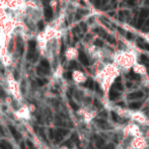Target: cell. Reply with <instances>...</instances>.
<instances>
[{"mask_svg": "<svg viewBox=\"0 0 149 149\" xmlns=\"http://www.w3.org/2000/svg\"><path fill=\"white\" fill-rule=\"evenodd\" d=\"M36 46H37V42L35 40H31L29 42V48H30V51L35 52L36 51Z\"/></svg>", "mask_w": 149, "mask_h": 149, "instance_id": "7c38bea8", "label": "cell"}, {"mask_svg": "<svg viewBox=\"0 0 149 149\" xmlns=\"http://www.w3.org/2000/svg\"><path fill=\"white\" fill-rule=\"evenodd\" d=\"M112 111H114L119 117L121 118H129L130 117V113L132 110H128V109H124L121 107H113Z\"/></svg>", "mask_w": 149, "mask_h": 149, "instance_id": "52a82bcc", "label": "cell"}, {"mask_svg": "<svg viewBox=\"0 0 149 149\" xmlns=\"http://www.w3.org/2000/svg\"><path fill=\"white\" fill-rule=\"evenodd\" d=\"M44 14H45L46 19L50 20L53 17V9H52L51 7H49V6H47V7L45 8V10H44Z\"/></svg>", "mask_w": 149, "mask_h": 149, "instance_id": "30bf717a", "label": "cell"}, {"mask_svg": "<svg viewBox=\"0 0 149 149\" xmlns=\"http://www.w3.org/2000/svg\"><path fill=\"white\" fill-rule=\"evenodd\" d=\"M132 70L135 74H138L140 76H145L147 75V68L144 64H141L139 62H136L135 64L132 66Z\"/></svg>", "mask_w": 149, "mask_h": 149, "instance_id": "8992f818", "label": "cell"}, {"mask_svg": "<svg viewBox=\"0 0 149 149\" xmlns=\"http://www.w3.org/2000/svg\"><path fill=\"white\" fill-rule=\"evenodd\" d=\"M71 77H72V78L74 79L77 83H83V82L86 81V76L84 75V73L81 72V71H79V70L73 71Z\"/></svg>", "mask_w": 149, "mask_h": 149, "instance_id": "ba28073f", "label": "cell"}, {"mask_svg": "<svg viewBox=\"0 0 149 149\" xmlns=\"http://www.w3.org/2000/svg\"><path fill=\"white\" fill-rule=\"evenodd\" d=\"M37 72H38V74H47L48 69H45V68H43L42 66H40V67H38V68H37Z\"/></svg>", "mask_w": 149, "mask_h": 149, "instance_id": "4fadbf2b", "label": "cell"}, {"mask_svg": "<svg viewBox=\"0 0 149 149\" xmlns=\"http://www.w3.org/2000/svg\"><path fill=\"white\" fill-rule=\"evenodd\" d=\"M147 117H148V118H149V112H148V115H147Z\"/></svg>", "mask_w": 149, "mask_h": 149, "instance_id": "7402d4cb", "label": "cell"}, {"mask_svg": "<svg viewBox=\"0 0 149 149\" xmlns=\"http://www.w3.org/2000/svg\"><path fill=\"white\" fill-rule=\"evenodd\" d=\"M37 81H38V84H39L40 86H43V85L47 82V80H42V79H40V78H38Z\"/></svg>", "mask_w": 149, "mask_h": 149, "instance_id": "2e32d148", "label": "cell"}, {"mask_svg": "<svg viewBox=\"0 0 149 149\" xmlns=\"http://www.w3.org/2000/svg\"><path fill=\"white\" fill-rule=\"evenodd\" d=\"M115 80H116V77H113V76H106L102 81L100 82V88L104 91V96L108 97V94H109V91H110L111 87L112 85L114 84Z\"/></svg>", "mask_w": 149, "mask_h": 149, "instance_id": "277c9868", "label": "cell"}, {"mask_svg": "<svg viewBox=\"0 0 149 149\" xmlns=\"http://www.w3.org/2000/svg\"><path fill=\"white\" fill-rule=\"evenodd\" d=\"M12 49H13V41H10L9 47H8V51H9V52H12Z\"/></svg>", "mask_w": 149, "mask_h": 149, "instance_id": "ac0fdd59", "label": "cell"}, {"mask_svg": "<svg viewBox=\"0 0 149 149\" xmlns=\"http://www.w3.org/2000/svg\"><path fill=\"white\" fill-rule=\"evenodd\" d=\"M96 116V111L95 110H92V111H85L84 115H83V118H84V121L86 123H89L91 122L92 120L95 118Z\"/></svg>", "mask_w": 149, "mask_h": 149, "instance_id": "9c48e42d", "label": "cell"}, {"mask_svg": "<svg viewBox=\"0 0 149 149\" xmlns=\"http://www.w3.org/2000/svg\"><path fill=\"white\" fill-rule=\"evenodd\" d=\"M127 126H128V129H129L130 137H136V136L144 135L141 128H140V125H138V124L135 123V122L131 121L130 123L127 124Z\"/></svg>", "mask_w": 149, "mask_h": 149, "instance_id": "5b68a950", "label": "cell"}, {"mask_svg": "<svg viewBox=\"0 0 149 149\" xmlns=\"http://www.w3.org/2000/svg\"><path fill=\"white\" fill-rule=\"evenodd\" d=\"M142 85L144 87H147L149 88V76L145 75V76H142Z\"/></svg>", "mask_w": 149, "mask_h": 149, "instance_id": "8fae6325", "label": "cell"}, {"mask_svg": "<svg viewBox=\"0 0 149 149\" xmlns=\"http://www.w3.org/2000/svg\"><path fill=\"white\" fill-rule=\"evenodd\" d=\"M42 1H43V3H44V5H48V4H49V0H42Z\"/></svg>", "mask_w": 149, "mask_h": 149, "instance_id": "d6986e66", "label": "cell"}, {"mask_svg": "<svg viewBox=\"0 0 149 149\" xmlns=\"http://www.w3.org/2000/svg\"><path fill=\"white\" fill-rule=\"evenodd\" d=\"M41 66L43 67V68H45V69H49L50 68V64H49V62H48L46 59H43L41 61Z\"/></svg>", "mask_w": 149, "mask_h": 149, "instance_id": "5bb4252c", "label": "cell"}, {"mask_svg": "<svg viewBox=\"0 0 149 149\" xmlns=\"http://www.w3.org/2000/svg\"><path fill=\"white\" fill-rule=\"evenodd\" d=\"M138 55L139 54L135 48H127L126 50L115 52L112 62H114L121 71L128 72L131 70L132 66L138 62Z\"/></svg>", "mask_w": 149, "mask_h": 149, "instance_id": "6da1fadb", "label": "cell"}, {"mask_svg": "<svg viewBox=\"0 0 149 149\" xmlns=\"http://www.w3.org/2000/svg\"><path fill=\"white\" fill-rule=\"evenodd\" d=\"M38 28H39L40 31H43L44 30V22H42V20H40V22H38Z\"/></svg>", "mask_w": 149, "mask_h": 149, "instance_id": "e0dca14e", "label": "cell"}, {"mask_svg": "<svg viewBox=\"0 0 149 149\" xmlns=\"http://www.w3.org/2000/svg\"><path fill=\"white\" fill-rule=\"evenodd\" d=\"M129 119L140 126L149 127V118L145 113L141 112V111H131Z\"/></svg>", "mask_w": 149, "mask_h": 149, "instance_id": "7a4b0ae2", "label": "cell"}, {"mask_svg": "<svg viewBox=\"0 0 149 149\" xmlns=\"http://www.w3.org/2000/svg\"><path fill=\"white\" fill-rule=\"evenodd\" d=\"M14 78H15V79L18 78V73L17 72H14Z\"/></svg>", "mask_w": 149, "mask_h": 149, "instance_id": "44dd1931", "label": "cell"}, {"mask_svg": "<svg viewBox=\"0 0 149 149\" xmlns=\"http://www.w3.org/2000/svg\"><path fill=\"white\" fill-rule=\"evenodd\" d=\"M129 144L134 149H147L149 146L148 139L144 135L132 137L129 142Z\"/></svg>", "mask_w": 149, "mask_h": 149, "instance_id": "3957f363", "label": "cell"}, {"mask_svg": "<svg viewBox=\"0 0 149 149\" xmlns=\"http://www.w3.org/2000/svg\"><path fill=\"white\" fill-rule=\"evenodd\" d=\"M10 131H11L12 135H13L14 137L16 138V139H19V138H20V135H19V133H18V132L16 131V130L14 129L13 127H10Z\"/></svg>", "mask_w": 149, "mask_h": 149, "instance_id": "9a60e30c", "label": "cell"}, {"mask_svg": "<svg viewBox=\"0 0 149 149\" xmlns=\"http://www.w3.org/2000/svg\"><path fill=\"white\" fill-rule=\"evenodd\" d=\"M144 38H145V39H146V41H149V33H146V35L145 36H144Z\"/></svg>", "mask_w": 149, "mask_h": 149, "instance_id": "ffe728a7", "label": "cell"}]
</instances>
